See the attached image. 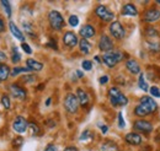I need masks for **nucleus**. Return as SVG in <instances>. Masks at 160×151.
<instances>
[{"instance_id":"1","label":"nucleus","mask_w":160,"mask_h":151,"mask_svg":"<svg viewBox=\"0 0 160 151\" xmlns=\"http://www.w3.org/2000/svg\"><path fill=\"white\" fill-rule=\"evenodd\" d=\"M108 98H110V102L113 107H118V106L124 107L128 103V98L122 94L120 89H117V87H111L108 90Z\"/></svg>"},{"instance_id":"2","label":"nucleus","mask_w":160,"mask_h":151,"mask_svg":"<svg viewBox=\"0 0 160 151\" xmlns=\"http://www.w3.org/2000/svg\"><path fill=\"white\" fill-rule=\"evenodd\" d=\"M123 59V53L118 51H112L108 53H105L102 56V61L106 66L108 68H113L116 64H118L121 60Z\"/></svg>"},{"instance_id":"3","label":"nucleus","mask_w":160,"mask_h":151,"mask_svg":"<svg viewBox=\"0 0 160 151\" xmlns=\"http://www.w3.org/2000/svg\"><path fill=\"white\" fill-rule=\"evenodd\" d=\"M48 21H49L51 27L53 30H56V31H60L64 27V25H65L63 16L60 15V12L57 11V10L49 11V14H48Z\"/></svg>"},{"instance_id":"4","label":"nucleus","mask_w":160,"mask_h":151,"mask_svg":"<svg viewBox=\"0 0 160 151\" xmlns=\"http://www.w3.org/2000/svg\"><path fill=\"white\" fill-rule=\"evenodd\" d=\"M64 108L67 110V112L69 113H77L78 108H79V101L77 95L74 94H68L64 98Z\"/></svg>"},{"instance_id":"5","label":"nucleus","mask_w":160,"mask_h":151,"mask_svg":"<svg viewBox=\"0 0 160 151\" xmlns=\"http://www.w3.org/2000/svg\"><path fill=\"white\" fill-rule=\"evenodd\" d=\"M108 31H110L111 36L115 37L116 39H122L126 36V30L120 21H112L108 27Z\"/></svg>"},{"instance_id":"6","label":"nucleus","mask_w":160,"mask_h":151,"mask_svg":"<svg viewBox=\"0 0 160 151\" xmlns=\"http://www.w3.org/2000/svg\"><path fill=\"white\" fill-rule=\"evenodd\" d=\"M95 14H96L102 21H106V22L112 21L113 17H115V14H113L111 10H108V7H106V6H103V5H99V6L95 9Z\"/></svg>"},{"instance_id":"7","label":"nucleus","mask_w":160,"mask_h":151,"mask_svg":"<svg viewBox=\"0 0 160 151\" xmlns=\"http://www.w3.org/2000/svg\"><path fill=\"white\" fill-rule=\"evenodd\" d=\"M28 127H30V123H28L23 117H21V115L16 117L15 120H14V123H12V129L16 133H19V134L25 133L27 130Z\"/></svg>"},{"instance_id":"8","label":"nucleus","mask_w":160,"mask_h":151,"mask_svg":"<svg viewBox=\"0 0 160 151\" xmlns=\"http://www.w3.org/2000/svg\"><path fill=\"white\" fill-rule=\"evenodd\" d=\"M99 49L105 52V53H108V52H112L113 51V42L112 39L106 36V35H102L99 41Z\"/></svg>"},{"instance_id":"9","label":"nucleus","mask_w":160,"mask_h":151,"mask_svg":"<svg viewBox=\"0 0 160 151\" xmlns=\"http://www.w3.org/2000/svg\"><path fill=\"white\" fill-rule=\"evenodd\" d=\"M133 128H134L136 130H138V132L150 133L152 130H153V124H152L150 122L145 120V119H138V120L134 122Z\"/></svg>"},{"instance_id":"10","label":"nucleus","mask_w":160,"mask_h":151,"mask_svg":"<svg viewBox=\"0 0 160 151\" xmlns=\"http://www.w3.org/2000/svg\"><path fill=\"white\" fill-rule=\"evenodd\" d=\"M160 20V10L158 9H149L143 14V21L153 23L155 21Z\"/></svg>"},{"instance_id":"11","label":"nucleus","mask_w":160,"mask_h":151,"mask_svg":"<svg viewBox=\"0 0 160 151\" xmlns=\"http://www.w3.org/2000/svg\"><path fill=\"white\" fill-rule=\"evenodd\" d=\"M63 43H64L67 47L73 48V47H75V46L79 43V41H78V36H77L74 32L68 31V32H65V33H64V36H63Z\"/></svg>"},{"instance_id":"12","label":"nucleus","mask_w":160,"mask_h":151,"mask_svg":"<svg viewBox=\"0 0 160 151\" xmlns=\"http://www.w3.org/2000/svg\"><path fill=\"white\" fill-rule=\"evenodd\" d=\"M9 91H10V94L11 96H14L15 98H18V100H25L26 98V91L20 87L19 85H16V84H11V85H9Z\"/></svg>"},{"instance_id":"13","label":"nucleus","mask_w":160,"mask_h":151,"mask_svg":"<svg viewBox=\"0 0 160 151\" xmlns=\"http://www.w3.org/2000/svg\"><path fill=\"white\" fill-rule=\"evenodd\" d=\"M139 103H143L144 106H147V107L152 111V113L158 110V103H157V102L154 101V98L150 97V96H143V97L140 98Z\"/></svg>"},{"instance_id":"14","label":"nucleus","mask_w":160,"mask_h":151,"mask_svg":"<svg viewBox=\"0 0 160 151\" xmlns=\"http://www.w3.org/2000/svg\"><path fill=\"white\" fill-rule=\"evenodd\" d=\"M126 68H127V70H128L131 74H133V75L139 74L140 73V65L136 59H128V60L126 61Z\"/></svg>"},{"instance_id":"15","label":"nucleus","mask_w":160,"mask_h":151,"mask_svg":"<svg viewBox=\"0 0 160 151\" xmlns=\"http://www.w3.org/2000/svg\"><path fill=\"white\" fill-rule=\"evenodd\" d=\"M95 33H96V31H95V28H94L91 25H84L79 31V35L84 38V39H88V38L94 37V36H95Z\"/></svg>"},{"instance_id":"16","label":"nucleus","mask_w":160,"mask_h":151,"mask_svg":"<svg viewBox=\"0 0 160 151\" xmlns=\"http://www.w3.org/2000/svg\"><path fill=\"white\" fill-rule=\"evenodd\" d=\"M124 140L129 144V145H140L142 144V136L138 133H128L124 138Z\"/></svg>"},{"instance_id":"17","label":"nucleus","mask_w":160,"mask_h":151,"mask_svg":"<svg viewBox=\"0 0 160 151\" xmlns=\"http://www.w3.org/2000/svg\"><path fill=\"white\" fill-rule=\"evenodd\" d=\"M9 28H10V32L14 35V37H16L19 41H21L22 43H25V37H23V33L21 32L20 28L16 26V23H15V22L10 21V22H9Z\"/></svg>"},{"instance_id":"18","label":"nucleus","mask_w":160,"mask_h":151,"mask_svg":"<svg viewBox=\"0 0 160 151\" xmlns=\"http://www.w3.org/2000/svg\"><path fill=\"white\" fill-rule=\"evenodd\" d=\"M121 12L124 16H137L138 15V10H137V7L133 4H126V5H123Z\"/></svg>"},{"instance_id":"19","label":"nucleus","mask_w":160,"mask_h":151,"mask_svg":"<svg viewBox=\"0 0 160 151\" xmlns=\"http://www.w3.org/2000/svg\"><path fill=\"white\" fill-rule=\"evenodd\" d=\"M26 64H27V68L31 71H41L43 69V64L37 61V60H35V59H27Z\"/></svg>"},{"instance_id":"20","label":"nucleus","mask_w":160,"mask_h":151,"mask_svg":"<svg viewBox=\"0 0 160 151\" xmlns=\"http://www.w3.org/2000/svg\"><path fill=\"white\" fill-rule=\"evenodd\" d=\"M77 97H78V101H79L80 106L85 107L89 103V95L86 94L82 89H78L77 90Z\"/></svg>"},{"instance_id":"21","label":"nucleus","mask_w":160,"mask_h":151,"mask_svg":"<svg viewBox=\"0 0 160 151\" xmlns=\"http://www.w3.org/2000/svg\"><path fill=\"white\" fill-rule=\"evenodd\" d=\"M100 150L101 151H120V149H118V146H117L116 143H113V141H111V140H106V141H103V143L101 144Z\"/></svg>"},{"instance_id":"22","label":"nucleus","mask_w":160,"mask_h":151,"mask_svg":"<svg viewBox=\"0 0 160 151\" xmlns=\"http://www.w3.org/2000/svg\"><path fill=\"white\" fill-rule=\"evenodd\" d=\"M152 113V111L147 107V106H144L143 103H139L138 106H136V108H134V114L136 115H138V117H145V115H148V114Z\"/></svg>"},{"instance_id":"23","label":"nucleus","mask_w":160,"mask_h":151,"mask_svg":"<svg viewBox=\"0 0 160 151\" xmlns=\"http://www.w3.org/2000/svg\"><path fill=\"white\" fill-rule=\"evenodd\" d=\"M79 49L82 54H89L90 51H91V43L88 39L81 38L79 41Z\"/></svg>"},{"instance_id":"24","label":"nucleus","mask_w":160,"mask_h":151,"mask_svg":"<svg viewBox=\"0 0 160 151\" xmlns=\"http://www.w3.org/2000/svg\"><path fill=\"white\" fill-rule=\"evenodd\" d=\"M10 74V68L6 64H0V81H6Z\"/></svg>"},{"instance_id":"25","label":"nucleus","mask_w":160,"mask_h":151,"mask_svg":"<svg viewBox=\"0 0 160 151\" xmlns=\"http://www.w3.org/2000/svg\"><path fill=\"white\" fill-rule=\"evenodd\" d=\"M138 85H139L140 90H143L144 92L149 91L148 84H147V81L144 80V74H143V73H140V74H139V79H138Z\"/></svg>"},{"instance_id":"26","label":"nucleus","mask_w":160,"mask_h":151,"mask_svg":"<svg viewBox=\"0 0 160 151\" xmlns=\"http://www.w3.org/2000/svg\"><path fill=\"white\" fill-rule=\"evenodd\" d=\"M0 4H1V6H2V9L5 10L6 16H8V17H11V5H10V1H8V0H1Z\"/></svg>"},{"instance_id":"27","label":"nucleus","mask_w":160,"mask_h":151,"mask_svg":"<svg viewBox=\"0 0 160 151\" xmlns=\"http://www.w3.org/2000/svg\"><path fill=\"white\" fill-rule=\"evenodd\" d=\"M145 36L148 38H157L159 37V32L154 27H147L145 30Z\"/></svg>"},{"instance_id":"28","label":"nucleus","mask_w":160,"mask_h":151,"mask_svg":"<svg viewBox=\"0 0 160 151\" xmlns=\"http://www.w3.org/2000/svg\"><path fill=\"white\" fill-rule=\"evenodd\" d=\"M20 60H21V54L19 53L18 48H16V47H14V48H12V56H11V61H12L14 64H18V63H19Z\"/></svg>"},{"instance_id":"29","label":"nucleus","mask_w":160,"mask_h":151,"mask_svg":"<svg viewBox=\"0 0 160 151\" xmlns=\"http://www.w3.org/2000/svg\"><path fill=\"white\" fill-rule=\"evenodd\" d=\"M1 105L4 106L5 110H10L11 102H10V98H9L8 95H2V96H1Z\"/></svg>"},{"instance_id":"30","label":"nucleus","mask_w":160,"mask_h":151,"mask_svg":"<svg viewBox=\"0 0 160 151\" xmlns=\"http://www.w3.org/2000/svg\"><path fill=\"white\" fill-rule=\"evenodd\" d=\"M27 71H31L27 66H25V68H19V66H16V68H14V70L11 71V76H16L18 74H20V73H27Z\"/></svg>"},{"instance_id":"31","label":"nucleus","mask_w":160,"mask_h":151,"mask_svg":"<svg viewBox=\"0 0 160 151\" xmlns=\"http://www.w3.org/2000/svg\"><path fill=\"white\" fill-rule=\"evenodd\" d=\"M94 138V135H92V133L90 132V130H85V132H82L81 134V136H80V141H84V140H88V139H92Z\"/></svg>"},{"instance_id":"32","label":"nucleus","mask_w":160,"mask_h":151,"mask_svg":"<svg viewBox=\"0 0 160 151\" xmlns=\"http://www.w3.org/2000/svg\"><path fill=\"white\" fill-rule=\"evenodd\" d=\"M148 44V48L150 51H154V52H159L160 51V43H154V42H147Z\"/></svg>"},{"instance_id":"33","label":"nucleus","mask_w":160,"mask_h":151,"mask_svg":"<svg viewBox=\"0 0 160 151\" xmlns=\"http://www.w3.org/2000/svg\"><path fill=\"white\" fill-rule=\"evenodd\" d=\"M69 25H70L72 27H77V26L79 25V17H78L77 15H72V16L69 17Z\"/></svg>"},{"instance_id":"34","label":"nucleus","mask_w":160,"mask_h":151,"mask_svg":"<svg viewBox=\"0 0 160 151\" xmlns=\"http://www.w3.org/2000/svg\"><path fill=\"white\" fill-rule=\"evenodd\" d=\"M81 66H82V69H84V70L90 71V70L92 69V63H91L90 60H84V61L81 63Z\"/></svg>"},{"instance_id":"35","label":"nucleus","mask_w":160,"mask_h":151,"mask_svg":"<svg viewBox=\"0 0 160 151\" xmlns=\"http://www.w3.org/2000/svg\"><path fill=\"white\" fill-rule=\"evenodd\" d=\"M149 92H150L152 96H154V97H157V98H160V90L157 86H152V87L149 89Z\"/></svg>"},{"instance_id":"36","label":"nucleus","mask_w":160,"mask_h":151,"mask_svg":"<svg viewBox=\"0 0 160 151\" xmlns=\"http://www.w3.org/2000/svg\"><path fill=\"white\" fill-rule=\"evenodd\" d=\"M21 48H22V51H23L25 53L32 54V49H31V47H30L27 43H22V44H21Z\"/></svg>"},{"instance_id":"37","label":"nucleus","mask_w":160,"mask_h":151,"mask_svg":"<svg viewBox=\"0 0 160 151\" xmlns=\"http://www.w3.org/2000/svg\"><path fill=\"white\" fill-rule=\"evenodd\" d=\"M30 128H31V130H32V134H33V135H37V134L40 133V128L37 127L36 123H30Z\"/></svg>"},{"instance_id":"38","label":"nucleus","mask_w":160,"mask_h":151,"mask_svg":"<svg viewBox=\"0 0 160 151\" xmlns=\"http://www.w3.org/2000/svg\"><path fill=\"white\" fill-rule=\"evenodd\" d=\"M118 127H120V128H124V127H126V122H124V119H123L121 112L118 113Z\"/></svg>"},{"instance_id":"39","label":"nucleus","mask_w":160,"mask_h":151,"mask_svg":"<svg viewBox=\"0 0 160 151\" xmlns=\"http://www.w3.org/2000/svg\"><path fill=\"white\" fill-rule=\"evenodd\" d=\"M44 151H59V150H58V148H57L56 145L49 144V145H47V148L44 149Z\"/></svg>"},{"instance_id":"40","label":"nucleus","mask_w":160,"mask_h":151,"mask_svg":"<svg viewBox=\"0 0 160 151\" xmlns=\"http://www.w3.org/2000/svg\"><path fill=\"white\" fill-rule=\"evenodd\" d=\"M99 82H100L101 85H105V84H107V82H108V75L101 76L100 80H99Z\"/></svg>"},{"instance_id":"41","label":"nucleus","mask_w":160,"mask_h":151,"mask_svg":"<svg viewBox=\"0 0 160 151\" xmlns=\"http://www.w3.org/2000/svg\"><path fill=\"white\" fill-rule=\"evenodd\" d=\"M12 145H15V146H21L22 145V138H18V139H15L14 141H12Z\"/></svg>"},{"instance_id":"42","label":"nucleus","mask_w":160,"mask_h":151,"mask_svg":"<svg viewBox=\"0 0 160 151\" xmlns=\"http://www.w3.org/2000/svg\"><path fill=\"white\" fill-rule=\"evenodd\" d=\"M22 25L25 26L26 32H28V33H31V32H32V28H31V25H30V23H27V22H22Z\"/></svg>"},{"instance_id":"43","label":"nucleus","mask_w":160,"mask_h":151,"mask_svg":"<svg viewBox=\"0 0 160 151\" xmlns=\"http://www.w3.org/2000/svg\"><path fill=\"white\" fill-rule=\"evenodd\" d=\"M99 127L101 128V132H102V134H106V133H107V130H108L107 125H103V124H99Z\"/></svg>"},{"instance_id":"44","label":"nucleus","mask_w":160,"mask_h":151,"mask_svg":"<svg viewBox=\"0 0 160 151\" xmlns=\"http://www.w3.org/2000/svg\"><path fill=\"white\" fill-rule=\"evenodd\" d=\"M47 46H48V47H51V48H54V49H57V48H58V47H57V43H56V42H53V41L48 42V43H47Z\"/></svg>"},{"instance_id":"45","label":"nucleus","mask_w":160,"mask_h":151,"mask_svg":"<svg viewBox=\"0 0 160 151\" xmlns=\"http://www.w3.org/2000/svg\"><path fill=\"white\" fill-rule=\"evenodd\" d=\"M6 60V54L2 52V51H0V63H2V61H5Z\"/></svg>"},{"instance_id":"46","label":"nucleus","mask_w":160,"mask_h":151,"mask_svg":"<svg viewBox=\"0 0 160 151\" xmlns=\"http://www.w3.org/2000/svg\"><path fill=\"white\" fill-rule=\"evenodd\" d=\"M23 81H35V77L32 75H28V76H26V77H23Z\"/></svg>"},{"instance_id":"47","label":"nucleus","mask_w":160,"mask_h":151,"mask_svg":"<svg viewBox=\"0 0 160 151\" xmlns=\"http://www.w3.org/2000/svg\"><path fill=\"white\" fill-rule=\"evenodd\" d=\"M64 151H79L77 148H74V146H68V148H65Z\"/></svg>"},{"instance_id":"48","label":"nucleus","mask_w":160,"mask_h":151,"mask_svg":"<svg viewBox=\"0 0 160 151\" xmlns=\"http://www.w3.org/2000/svg\"><path fill=\"white\" fill-rule=\"evenodd\" d=\"M4 28H5V27H4V21H2V19L0 17V32H2Z\"/></svg>"},{"instance_id":"49","label":"nucleus","mask_w":160,"mask_h":151,"mask_svg":"<svg viewBox=\"0 0 160 151\" xmlns=\"http://www.w3.org/2000/svg\"><path fill=\"white\" fill-rule=\"evenodd\" d=\"M75 73H77V75H78V77H79V79H81V77L84 76V74H82V71H80V70H77Z\"/></svg>"},{"instance_id":"50","label":"nucleus","mask_w":160,"mask_h":151,"mask_svg":"<svg viewBox=\"0 0 160 151\" xmlns=\"http://www.w3.org/2000/svg\"><path fill=\"white\" fill-rule=\"evenodd\" d=\"M51 105V98H47V101H46V106H49Z\"/></svg>"},{"instance_id":"51","label":"nucleus","mask_w":160,"mask_h":151,"mask_svg":"<svg viewBox=\"0 0 160 151\" xmlns=\"http://www.w3.org/2000/svg\"><path fill=\"white\" fill-rule=\"evenodd\" d=\"M94 59H95V60H96L98 63H100V61H101V60H100V58H99V56H96V57L94 58Z\"/></svg>"},{"instance_id":"52","label":"nucleus","mask_w":160,"mask_h":151,"mask_svg":"<svg viewBox=\"0 0 160 151\" xmlns=\"http://www.w3.org/2000/svg\"><path fill=\"white\" fill-rule=\"evenodd\" d=\"M158 4H160V1H158Z\"/></svg>"}]
</instances>
